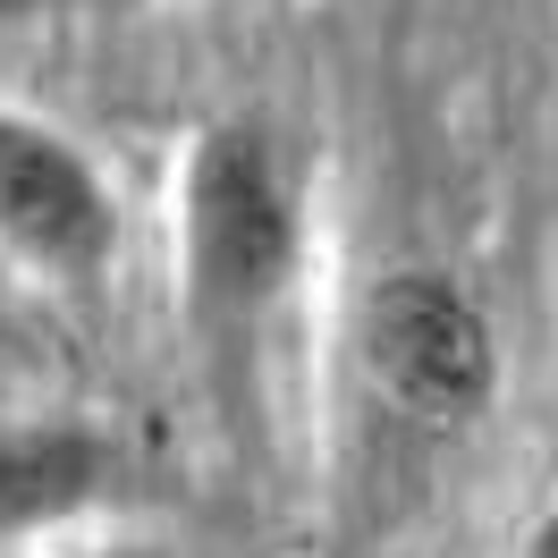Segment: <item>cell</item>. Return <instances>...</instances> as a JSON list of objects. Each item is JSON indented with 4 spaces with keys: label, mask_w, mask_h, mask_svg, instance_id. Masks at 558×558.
<instances>
[{
    "label": "cell",
    "mask_w": 558,
    "mask_h": 558,
    "mask_svg": "<svg viewBox=\"0 0 558 558\" xmlns=\"http://www.w3.org/2000/svg\"><path fill=\"white\" fill-rule=\"evenodd\" d=\"M170 322L211 423L271 449L279 389L305 373L322 296V153L279 110H211L178 136L170 195Z\"/></svg>",
    "instance_id": "obj_1"
},
{
    "label": "cell",
    "mask_w": 558,
    "mask_h": 558,
    "mask_svg": "<svg viewBox=\"0 0 558 558\" xmlns=\"http://www.w3.org/2000/svg\"><path fill=\"white\" fill-rule=\"evenodd\" d=\"M508 398V339L490 296L449 263H389L330 330V542L373 558Z\"/></svg>",
    "instance_id": "obj_2"
},
{
    "label": "cell",
    "mask_w": 558,
    "mask_h": 558,
    "mask_svg": "<svg viewBox=\"0 0 558 558\" xmlns=\"http://www.w3.org/2000/svg\"><path fill=\"white\" fill-rule=\"evenodd\" d=\"M128 254V195L102 153L26 102H0V271L94 296Z\"/></svg>",
    "instance_id": "obj_3"
},
{
    "label": "cell",
    "mask_w": 558,
    "mask_h": 558,
    "mask_svg": "<svg viewBox=\"0 0 558 558\" xmlns=\"http://www.w3.org/2000/svg\"><path fill=\"white\" fill-rule=\"evenodd\" d=\"M144 490H153V457L128 423H102L85 407L0 415V550L9 558L102 533V524H136Z\"/></svg>",
    "instance_id": "obj_4"
},
{
    "label": "cell",
    "mask_w": 558,
    "mask_h": 558,
    "mask_svg": "<svg viewBox=\"0 0 558 558\" xmlns=\"http://www.w3.org/2000/svg\"><path fill=\"white\" fill-rule=\"evenodd\" d=\"M26 558H170V550H153L136 524H102V533H76V542H43Z\"/></svg>",
    "instance_id": "obj_5"
},
{
    "label": "cell",
    "mask_w": 558,
    "mask_h": 558,
    "mask_svg": "<svg viewBox=\"0 0 558 558\" xmlns=\"http://www.w3.org/2000/svg\"><path fill=\"white\" fill-rule=\"evenodd\" d=\"M499 558H558V483L524 508V524L508 533V550H499Z\"/></svg>",
    "instance_id": "obj_6"
},
{
    "label": "cell",
    "mask_w": 558,
    "mask_h": 558,
    "mask_svg": "<svg viewBox=\"0 0 558 558\" xmlns=\"http://www.w3.org/2000/svg\"><path fill=\"white\" fill-rule=\"evenodd\" d=\"M144 9H186V0H51V17H144Z\"/></svg>",
    "instance_id": "obj_7"
},
{
    "label": "cell",
    "mask_w": 558,
    "mask_h": 558,
    "mask_svg": "<svg viewBox=\"0 0 558 558\" xmlns=\"http://www.w3.org/2000/svg\"><path fill=\"white\" fill-rule=\"evenodd\" d=\"M26 17H51V0H0V26H26Z\"/></svg>",
    "instance_id": "obj_8"
}]
</instances>
